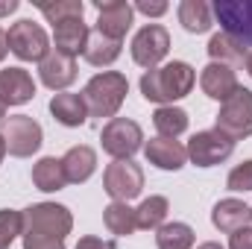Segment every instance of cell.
Returning <instances> with one entry per match:
<instances>
[{
	"mask_svg": "<svg viewBox=\"0 0 252 249\" xmlns=\"http://www.w3.org/2000/svg\"><path fill=\"white\" fill-rule=\"evenodd\" d=\"M196 70L188 62H167L161 67H153L141 76V94L150 103H173L193 91Z\"/></svg>",
	"mask_w": 252,
	"mask_h": 249,
	"instance_id": "obj_1",
	"label": "cell"
},
{
	"mask_svg": "<svg viewBox=\"0 0 252 249\" xmlns=\"http://www.w3.org/2000/svg\"><path fill=\"white\" fill-rule=\"evenodd\" d=\"M126 94H129V79L121 70H103L94 73L85 88H82V100L88 109V118H115L124 106Z\"/></svg>",
	"mask_w": 252,
	"mask_h": 249,
	"instance_id": "obj_2",
	"label": "cell"
},
{
	"mask_svg": "<svg viewBox=\"0 0 252 249\" xmlns=\"http://www.w3.org/2000/svg\"><path fill=\"white\" fill-rule=\"evenodd\" d=\"M24 214V235L30 238H44V241H64L73 229V214L67 205L59 202H35L21 211Z\"/></svg>",
	"mask_w": 252,
	"mask_h": 249,
	"instance_id": "obj_3",
	"label": "cell"
},
{
	"mask_svg": "<svg viewBox=\"0 0 252 249\" xmlns=\"http://www.w3.org/2000/svg\"><path fill=\"white\" fill-rule=\"evenodd\" d=\"M217 132H223L229 141H244L252 135V91L238 85V91L220 103V112H217Z\"/></svg>",
	"mask_w": 252,
	"mask_h": 249,
	"instance_id": "obj_4",
	"label": "cell"
},
{
	"mask_svg": "<svg viewBox=\"0 0 252 249\" xmlns=\"http://www.w3.org/2000/svg\"><path fill=\"white\" fill-rule=\"evenodd\" d=\"M0 135H3V141H6V153L15 156V158H30V156L38 153L41 144H44V129H41L38 121H32L30 115L3 118Z\"/></svg>",
	"mask_w": 252,
	"mask_h": 249,
	"instance_id": "obj_5",
	"label": "cell"
},
{
	"mask_svg": "<svg viewBox=\"0 0 252 249\" xmlns=\"http://www.w3.org/2000/svg\"><path fill=\"white\" fill-rule=\"evenodd\" d=\"M6 44L9 50L21 59V62H41L53 47H50V38L44 32V27L32 24L30 18H21L9 27L6 32Z\"/></svg>",
	"mask_w": 252,
	"mask_h": 249,
	"instance_id": "obj_6",
	"label": "cell"
},
{
	"mask_svg": "<svg viewBox=\"0 0 252 249\" xmlns=\"http://www.w3.org/2000/svg\"><path fill=\"white\" fill-rule=\"evenodd\" d=\"M100 144L115 161H126L144 147V132L129 118H112L100 129Z\"/></svg>",
	"mask_w": 252,
	"mask_h": 249,
	"instance_id": "obj_7",
	"label": "cell"
},
{
	"mask_svg": "<svg viewBox=\"0 0 252 249\" xmlns=\"http://www.w3.org/2000/svg\"><path fill=\"white\" fill-rule=\"evenodd\" d=\"M103 190L112 196V202H129L144 190V170L132 158L112 161L103 173Z\"/></svg>",
	"mask_w": 252,
	"mask_h": 249,
	"instance_id": "obj_8",
	"label": "cell"
},
{
	"mask_svg": "<svg viewBox=\"0 0 252 249\" xmlns=\"http://www.w3.org/2000/svg\"><path fill=\"white\" fill-rule=\"evenodd\" d=\"M226 35L252 50V0H217L211 6Z\"/></svg>",
	"mask_w": 252,
	"mask_h": 249,
	"instance_id": "obj_9",
	"label": "cell"
},
{
	"mask_svg": "<svg viewBox=\"0 0 252 249\" xmlns=\"http://www.w3.org/2000/svg\"><path fill=\"white\" fill-rule=\"evenodd\" d=\"M170 53V32L161 27V24H147L135 32L132 38V59L135 64L153 70L158 67V62Z\"/></svg>",
	"mask_w": 252,
	"mask_h": 249,
	"instance_id": "obj_10",
	"label": "cell"
},
{
	"mask_svg": "<svg viewBox=\"0 0 252 249\" xmlns=\"http://www.w3.org/2000/svg\"><path fill=\"white\" fill-rule=\"evenodd\" d=\"M185 150H188V158L196 167H214V164H223L235 153V141H229L217 129H205V132H196L190 138Z\"/></svg>",
	"mask_w": 252,
	"mask_h": 249,
	"instance_id": "obj_11",
	"label": "cell"
},
{
	"mask_svg": "<svg viewBox=\"0 0 252 249\" xmlns=\"http://www.w3.org/2000/svg\"><path fill=\"white\" fill-rule=\"evenodd\" d=\"M94 6H97V30L94 32L124 41V35L135 21V6L126 0H94Z\"/></svg>",
	"mask_w": 252,
	"mask_h": 249,
	"instance_id": "obj_12",
	"label": "cell"
},
{
	"mask_svg": "<svg viewBox=\"0 0 252 249\" xmlns=\"http://www.w3.org/2000/svg\"><path fill=\"white\" fill-rule=\"evenodd\" d=\"M38 76L50 91H64L67 85H73L76 79V59L64 56L59 50H50L41 62H38Z\"/></svg>",
	"mask_w": 252,
	"mask_h": 249,
	"instance_id": "obj_13",
	"label": "cell"
},
{
	"mask_svg": "<svg viewBox=\"0 0 252 249\" xmlns=\"http://www.w3.org/2000/svg\"><path fill=\"white\" fill-rule=\"evenodd\" d=\"M199 85H202L205 97L223 103V100H229V97L238 91V73H235V67H229V64L208 62L202 67V73H199Z\"/></svg>",
	"mask_w": 252,
	"mask_h": 249,
	"instance_id": "obj_14",
	"label": "cell"
},
{
	"mask_svg": "<svg viewBox=\"0 0 252 249\" xmlns=\"http://www.w3.org/2000/svg\"><path fill=\"white\" fill-rule=\"evenodd\" d=\"M144 156L158 170H182L188 161V150L173 138H150L144 144Z\"/></svg>",
	"mask_w": 252,
	"mask_h": 249,
	"instance_id": "obj_15",
	"label": "cell"
},
{
	"mask_svg": "<svg viewBox=\"0 0 252 249\" xmlns=\"http://www.w3.org/2000/svg\"><path fill=\"white\" fill-rule=\"evenodd\" d=\"M35 97V82L30 70L24 67H6L0 70V100L6 106H24Z\"/></svg>",
	"mask_w": 252,
	"mask_h": 249,
	"instance_id": "obj_16",
	"label": "cell"
},
{
	"mask_svg": "<svg viewBox=\"0 0 252 249\" xmlns=\"http://www.w3.org/2000/svg\"><path fill=\"white\" fill-rule=\"evenodd\" d=\"M88 35H91V32H88V24H85L82 18H67V21H62V24L53 27V41H56L53 50H59L64 56L76 59L79 53H85Z\"/></svg>",
	"mask_w": 252,
	"mask_h": 249,
	"instance_id": "obj_17",
	"label": "cell"
},
{
	"mask_svg": "<svg viewBox=\"0 0 252 249\" xmlns=\"http://www.w3.org/2000/svg\"><path fill=\"white\" fill-rule=\"evenodd\" d=\"M62 167H64V176H67L70 185L88 182L94 176V170H97V153H94V147H88V144L70 147L62 156Z\"/></svg>",
	"mask_w": 252,
	"mask_h": 249,
	"instance_id": "obj_18",
	"label": "cell"
},
{
	"mask_svg": "<svg viewBox=\"0 0 252 249\" xmlns=\"http://www.w3.org/2000/svg\"><path fill=\"white\" fill-rule=\"evenodd\" d=\"M252 220V208L247 202H241V199H220L214 208H211V223H214V229H220V232H226V235H232V232H238V229H244V226H250Z\"/></svg>",
	"mask_w": 252,
	"mask_h": 249,
	"instance_id": "obj_19",
	"label": "cell"
},
{
	"mask_svg": "<svg viewBox=\"0 0 252 249\" xmlns=\"http://www.w3.org/2000/svg\"><path fill=\"white\" fill-rule=\"evenodd\" d=\"M50 115H53V121H59L67 129H76V126H82L88 121V109H85L82 94H67V91L64 94H53Z\"/></svg>",
	"mask_w": 252,
	"mask_h": 249,
	"instance_id": "obj_20",
	"label": "cell"
},
{
	"mask_svg": "<svg viewBox=\"0 0 252 249\" xmlns=\"http://www.w3.org/2000/svg\"><path fill=\"white\" fill-rule=\"evenodd\" d=\"M32 185L44 193H56L67 185V176H64V167H62V158L56 156H44L35 161L32 167Z\"/></svg>",
	"mask_w": 252,
	"mask_h": 249,
	"instance_id": "obj_21",
	"label": "cell"
},
{
	"mask_svg": "<svg viewBox=\"0 0 252 249\" xmlns=\"http://www.w3.org/2000/svg\"><path fill=\"white\" fill-rule=\"evenodd\" d=\"M179 24L193 35H202V32L211 30L214 12H211V6L205 0H182L179 3Z\"/></svg>",
	"mask_w": 252,
	"mask_h": 249,
	"instance_id": "obj_22",
	"label": "cell"
},
{
	"mask_svg": "<svg viewBox=\"0 0 252 249\" xmlns=\"http://www.w3.org/2000/svg\"><path fill=\"white\" fill-rule=\"evenodd\" d=\"M121 50H124V41H115V38H106L100 32H91L82 56H85V62L94 64V67H109L112 62H118Z\"/></svg>",
	"mask_w": 252,
	"mask_h": 249,
	"instance_id": "obj_23",
	"label": "cell"
},
{
	"mask_svg": "<svg viewBox=\"0 0 252 249\" xmlns=\"http://www.w3.org/2000/svg\"><path fill=\"white\" fill-rule=\"evenodd\" d=\"M247 47L244 44H238L232 35H226V32H217V35H211V41H208V56H211V62H220V64H229V67H235V64H244L247 62Z\"/></svg>",
	"mask_w": 252,
	"mask_h": 249,
	"instance_id": "obj_24",
	"label": "cell"
},
{
	"mask_svg": "<svg viewBox=\"0 0 252 249\" xmlns=\"http://www.w3.org/2000/svg\"><path fill=\"white\" fill-rule=\"evenodd\" d=\"M167 211H170V202H167V196H147L138 208H135V223H138V229H144V232H150V229H161L164 226V220H167Z\"/></svg>",
	"mask_w": 252,
	"mask_h": 249,
	"instance_id": "obj_25",
	"label": "cell"
},
{
	"mask_svg": "<svg viewBox=\"0 0 252 249\" xmlns=\"http://www.w3.org/2000/svg\"><path fill=\"white\" fill-rule=\"evenodd\" d=\"M103 223H106V229H109L112 235H118V238H126V235H132V232L138 229V223H135V208H129V202H109V205L103 208Z\"/></svg>",
	"mask_w": 252,
	"mask_h": 249,
	"instance_id": "obj_26",
	"label": "cell"
},
{
	"mask_svg": "<svg viewBox=\"0 0 252 249\" xmlns=\"http://www.w3.org/2000/svg\"><path fill=\"white\" fill-rule=\"evenodd\" d=\"M153 124L158 129V138H179L188 129V112L176 109V106H158L153 115Z\"/></svg>",
	"mask_w": 252,
	"mask_h": 249,
	"instance_id": "obj_27",
	"label": "cell"
},
{
	"mask_svg": "<svg viewBox=\"0 0 252 249\" xmlns=\"http://www.w3.org/2000/svg\"><path fill=\"white\" fill-rule=\"evenodd\" d=\"M196 241L193 229L188 223H164L156 235V247L158 249H190Z\"/></svg>",
	"mask_w": 252,
	"mask_h": 249,
	"instance_id": "obj_28",
	"label": "cell"
},
{
	"mask_svg": "<svg viewBox=\"0 0 252 249\" xmlns=\"http://www.w3.org/2000/svg\"><path fill=\"white\" fill-rule=\"evenodd\" d=\"M38 9H41V15L56 27V24H62L67 18H82L85 3H82V0H59V3H44V6H38Z\"/></svg>",
	"mask_w": 252,
	"mask_h": 249,
	"instance_id": "obj_29",
	"label": "cell"
},
{
	"mask_svg": "<svg viewBox=\"0 0 252 249\" xmlns=\"http://www.w3.org/2000/svg\"><path fill=\"white\" fill-rule=\"evenodd\" d=\"M21 232H24V214L15 208H0V249H9Z\"/></svg>",
	"mask_w": 252,
	"mask_h": 249,
	"instance_id": "obj_30",
	"label": "cell"
},
{
	"mask_svg": "<svg viewBox=\"0 0 252 249\" xmlns=\"http://www.w3.org/2000/svg\"><path fill=\"white\" fill-rule=\"evenodd\" d=\"M226 187L229 190H241V193L252 190V158L238 164V167H232V173L226 176Z\"/></svg>",
	"mask_w": 252,
	"mask_h": 249,
	"instance_id": "obj_31",
	"label": "cell"
},
{
	"mask_svg": "<svg viewBox=\"0 0 252 249\" xmlns=\"http://www.w3.org/2000/svg\"><path fill=\"white\" fill-rule=\"evenodd\" d=\"M167 9H170V6H167L164 0H156V3H150V0H138V3H135V12H141V15H147V18H161Z\"/></svg>",
	"mask_w": 252,
	"mask_h": 249,
	"instance_id": "obj_32",
	"label": "cell"
},
{
	"mask_svg": "<svg viewBox=\"0 0 252 249\" xmlns=\"http://www.w3.org/2000/svg\"><path fill=\"white\" fill-rule=\"evenodd\" d=\"M229 249H252V226H244V229L232 232Z\"/></svg>",
	"mask_w": 252,
	"mask_h": 249,
	"instance_id": "obj_33",
	"label": "cell"
},
{
	"mask_svg": "<svg viewBox=\"0 0 252 249\" xmlns=\"http://www.w3.org/2000/svg\"><path fill=\"white\" fill-rule=\"evenodd\" d=\"M24 249H64V241H44V238L24 235Z\"/></svg>",
	"mask_w": 252,
	"mask_h": 249,
	"instance_id": "obj_34",
	"label": "cell"
},
{
	"mask_svg": "<svg viewBox=\"0 0 252 249\" xmlns=\"http://www.w3.org/2000/svg\"><path fill=\"white\" fill-rule=\"evenodd\" d=\"M76 249H115V244H106V241H100L94 235H85V238H79Z\"/></svg>",
	"mask_w": 252,
	"mask_h": 249,
	"instance_id": "obj_35",
	"label": "cell"
},
{
	"mask_svg": "<svg viewBox=\"0 0 252 249\" xmlns=\"http://www.w3.org/2000/svg\"><path fill=\"white\" fill-rule=\"evenodd\" d=\"M18 6H21L18 0H3V3H0V18H6V15H12V12H18Z\"/></svg>",
	"mask_w": 252,
	"mask_h": 249,
	"instance_id": "obj_36",
	"label": "cell"
},
{
	"mask_svg": "<svg viewBox=\"0 0 252 249\" xmlns=\"http://www.w3.org/2000/svg\"><path fill=\"white\" fill-rule=\"evenodd\" d=\"M6 53H9V44H6V32L0 30V62L6 59Z\"/></svg>",
	"mask_w": 252,
	"mask_h": 249,
	"instance_id": "obj_37",
	"label": "cell"
},
{
	"mask_svg": "<svg viewBox=\"0 0 252 249\" xmlns=\"http://www.w3.org/2000/svg\"><path fill=\"white\" fill-rule=\"evenodd\" d=\"M196 249H223L220 244H214V241H205V244H199Z\"/></svg>",
	"mask_w": 252,
	"mask_h": 249,
	"instance_id": "obj_38",
	"label": "cell"
},
{
	"mask_svg": "<svg viewBox=\"0 0 252 249\" xmlns=\"http://www.w3.org/2000/svg\"><path fill=\"white\" fill-rule=\"evenodd\" d=\"M244 67H247V73H250V76H252V50H250V53H247V62H244Z\"/></svg>",
	"mask_w": 252,
	"mask_h": 249,
	"instance_id": "obj_39",
	"label": "cell"
},
{
	"mask_svg": "<svg viewBox=\"0 0 252 249\" xmlns=\"http://www.w3.org/2000/svg\"><path fill=\"white\" fill-rule=\"evenodd\" d=\"M3 158H6V141H3V135H0V164H3Z\"/></svg>",
	"mask_w": 252,
	"mask_h": 249,
	"instance_id": "obj_40",
	"label": "cell"
},
{
	"mask_svg": "<svg viewBox=\"0 0 252 249\" xmlns=\"http://www.w3.org/2000/svg\"><path fill=\"white\" fill-rule=\"evenodd\" d=\"M3 118H6V103L0 100V121H3Z\"/></svg>",
	"mask_w": 252,
	"mask_h": 249,
	"instance_id": "obj_41",
	"label": "cell"
}]
</instances>
